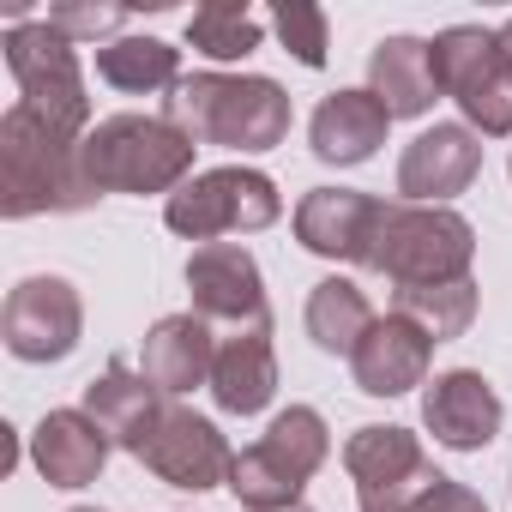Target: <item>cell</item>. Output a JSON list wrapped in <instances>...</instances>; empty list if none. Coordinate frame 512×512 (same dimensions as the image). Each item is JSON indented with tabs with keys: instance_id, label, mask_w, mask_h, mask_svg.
<instances>
[{
	"instance_id": "1",
	"label": "cell",
	"mask_w": 512,
	"mask_h": 512,
	"mask_svg": "<svg viewBox=\"0 0 512 512\" xmlns=\"http://www.w3.org/2000/svg\"><path fill=\"white\" fill-rule=\"evenodd\" d=\"M290 91L266 73H187L163 97V121H175L193 145L260 157L290 139Z\"/></svg>"
},
{
	"instance_id": "2",
	"label": "cell",
	"mask_w": 512,
	"mask_h": 512,
	"mask_svg": "<svg viewBox=\"0 0 512 512\" xmlns=\"http://www.w3.org/2000/svg\"><path fill=\"white\" fill-rule=\"evenodd\" d=\"M103 193L85 181V139L13 103L0 115V217H43L85 211Z\"/></svg>"
},
{
	"instance_id": "3",
	"label": "cell",
	"mask_w": 512,
	"mask_h": 512,
	"mask_svg": "<svg viewBox=\"0 0 512 512\" xmlns=\"http://www.w3.org/2000/svg\"><path fill=\"white\" fill-rule=\"evenodd\" d=\"M193 139L163 115H103L85 133V181L97 193H175L193 181Z\"/></svg>"
},
{
	"instance_id": "4",
	"label": "cell",
	"mask_w": 512,
	"mask_h": 512,
	"mask_svg": "<svg viewBox=\"0 0 512 512\" xmlns=\"http://www.w3.org/2000/svg\"><path fill=\"white\" fill-rule=\"evenodd\" d=\"M332 458V428L314 404H290L272 416V428L235 452L229 470V494L241 500V512H284L302 506L308 482L320 476V464Z\"/></svg>"
},
{
	"instance_id": "5",
	"label": "cell",
	"mask_w": 512,
	"mask_h": 512,
	"mask_svg": "<svg viewBox=\"0 0 512 512\" xmlns=\"http://www.w3.org/2000/svg\"><path fill=\"white\" fill-rule=\"evenodd\" d=\"M470 260H476V229H470L464 211L392 199L368 272H380L392 290H422V284H458V278H470Z\"/></svg>"
},
{
	"instance_id": "6",
	"label": "cell",
	"mask_w": 512,
	"mask_h": 512,
	"mask_svg": "<svg viewBox=\"0 0 512 512\" xmlns=\"http://www.w3.org/2000/svg\"><path fill=\"white\" fill-rule=\"evenodd\" d=\"M428 61H434L440 97L458 103L476 139H512V55L500 49V31L446 25L428 43Z\"/></svg>"
},
{
	"instance_id": "7",
	"label": "cell",
	"mask_w": 512,
	"mask_h": 512,
	"mask_svg": "<svg viewBox=\"0 0 512 512\" xmlns=\"http://www.w3.org/2000/svg\"><path fill=\"white\" fill-rule=\"evenodd\" d=\"M284 217V193L266 169H247V163H223V169H199L193 181H181L163 199V223L181 241H223V235H253V229H272Z\"/></svg>"
},
{
	"instance_id": "8",
	"label": "cell",
	"mask_w": 512,
	"mask_h": 512,
	"mask_svg": "<svg viewBox=\"0 0 512 512\" xmlns=\"http://www.w3.org/2000/svg\"><path fill=\"white\" fill-rule=\"evenodd\" d=\"M0 49H7V73H13L25 109H37L43 121L67 127L79 139L91 133V97H85L79 43H67L49 19H31V25H7Z\"/></svg>"
},
{
	"instance_id": "9",
	"label": "cell",
	"mask_w": 512,
	"mask_h": 512,
	"mask_svg": "<svg viewBox=\"0 0 512 512\" xmlns=\"http://www.w3.org/2000/svg\"><path fill=\"white\" fill-rule=\"evenodd\" d=\"M344 470L356 482V506L362 512H410L434 482V458L422 452V440L398 422H368L344 440Z\"/></svg>"
},
{
	"instance_id": "10",
	"label": "cell",
	"mask_w": 512,
	"mask_h": 512,
	"mask_svg": "<svg viewBox=\"0 0 512 512\" xmlns=\"http://www.w3.org/2000/svg\"><path fill=\"white\" fill-rule=\"evenodd\" d=\"M85 332V302L67 278L37 272L25 284L7 290V308H0V338L19 362H67L79 350Z\"/></svg>"
},
{
	"instance_id": "11",
	"label": "cell",
	"mask_w": 512,
	"mask_h": 512,
	"mask_svg": "<svg viewBox=\"0 0 512 512\" xmlns=\"http://www.w3.org/2000/svg\"><path fill=\"white\" fill-rule=\"evenodd\" d=\"M139 464L169 482V488H187V494H205V488H229V470H235V452L223 440V428L187 404H169L157 434L145 440Z\"/></svg>"
},
{
	"instance_id": "12",
	"label": "cell",
	"mask_w": 512,
	"mask_h": 512,
	"mask_svg": "<svg viewBox=\"0 0 512 512\" xmlns=\"http://www.w3.org/2000/svg\"><path fill=\"white\" fill-rule=\"evenodd\" d=\"M380 223H386V199L374 193H356V187H314L296 199V241L320 260H338V266H368L374 260V241H380Z\"/></svg>"
},
{
	"instance_id": "13",
	"label": "cell",
	"mask_w": 512,
	"mask_h": 512,
	"mask_svg": "<svg viewBox=\"0 0 512 512\" xmlns=\"http://www.w3.org/2000/svg\"><path fill=\"white\" fill-rule=\"evenodd\" d=\"M187 296L205 326H253L266 320V272L241 241H205L187 260Z\"/></svg>"
},
{
	"instance_id": "14",
	"label": "cell",
	"mask_w": 512,
	"mask_h": 512,
	"mask_svg": "<svg viewBox=\"0 0 512 512\" xmlns=\"http://www.w3.org/2000/svg\"><path fill=\"white\" fill-rule=\"evenodd\" d=\"M476 175H482V139L464 121H434L398 157V199L404 205H452Z\"/></svg>"
},
{
	"instance_id": "15",
	"label": "cell",
	"mask_w": 512,
	"mask_h": 512,
	"mask_svg": "<svg viewBox=\"0 0 512 512\" xmlns=\"http://www.w3.org/2000/svg\"><path fill=\"white\" fill-rule=\"evenodd\" d=\"M500 422H506V404L476 368H446L422 392V428L446 452H482L500 434Z\"/></svg>"
},
{
	"instance_id": "16",
	"label": "cell",
	"mask_w": 512,
	"mask_h": 512,
	"mask_svg": "<svg viewBox=\"0 0 512 512\" xmlns=\"http://www.w3.org/2000/svg\"><path fill=\"white\" fill-rule=\"evenodd\" d=\"M278 398V350H272V314L235 326L217 338V362H211V404L223 416H260Z\"/></svg>"
},
{
	"instance_id": "17",
	"label": "cell",
	"mask_w": 512,
	"mask_h": 512,
	"mask_svg": "<svg viewBox=\"0 0 512 512\" xmlns=\"http://www.w3.org/2000/svg\"><path fill=\"white\" fill-rule=\"evenodd\" d=\"M428 362H434V338L422 326H410L404 314H380L374 332L356 344L350 374L368 398H404V392L428 386Z\"/></svg>"
},
{
	"instance_id": "18",
	"label": "cell",
	"mask_w": 512,
	"mask_h": 512,
	"mask_svg": "<svg viewBox=\"0 0 512 512\" xmlns=\"http://www.w3.org/2000/svg\"><path fill=\"white\" fill-rule=\"evenodd\" d=\"M103 434H109V446H121V452H145V440L157 434V422H163V410H169V398L139 374V368H127V362H109L97 380H85V404H79Z\"/></svg>"
},
{
	"instance_id": "19",
	"label": "cell",
	"mask_w": 512,
	"mask_h": 512,
	"mask_svg": "<svg viewBox=\"0 0 512 512\" xmlns=\"http://www.w3.org/2000/svg\"><path fill=\"white\" fill-rule=\"evenodd\" d=\"M211 362H217V332L187 308V314H163L145 344H139V374L163 392L181 398L193 386H211Z\"/></svg>"
},
{
	"instance_id": "20",
	"label": "cell",
	"mask_w": 512,
	"mask_h": 512,
	"mask_svg": "<svg viewBox=\"0 0 512 512\" xmlns=\"http://www.w3.org/2000/svg\"><path fill=\"white\" fill-rule=\"evenodd\" d=\"M386 133H392V115H386V103H380L368 85H362V91H332V97L314 109V121H308L314 157H320V163H338V169L368 163V157L386 145Z\"/></svg>"
},
{
	"instance_id": "21",
	"label": "cell",
	"mask_w": 512,
	"mask_h": 512,
	"mask_svg": "<svg viewBox=\"0 0 512 512\" xmlns=\"http://www.w3.org/2000/svg\"><path fill=\"white\" fill-rule=\"evenodd\" d=\"M109 434L85 410H49L31 434V464L49 488H91L109 464Z\"/></svg>"
},
{
	"instance_id": "22",
	"label": "cell",
	"mask_w": 512,
	"mask_h": 512,
	"mask_svg": "<svg viewBox=\"0 0 512 512\" xmlns=\"http://www.w3.org/2000/svg\"><path fill=\"white\" fill-rule=\"evenodd\" d=\"M368 91L386 103L392 121H422L440 103V79L422 37H380L368 55Z\"/></svg>"
},
{
	"instance_id": "23",
	"label": "cell",
	"mask_w": 512,
	"mask_h": 512,
	"mask_svg": "<svg viewBox=\"0 0 512 512\" xmlns=\"http://www.w3.org/2000/svg\"><path fill=\"white\" fill-rule=\"evenodd\" d=\"M97 79L127 91V97H169L187 73H181V49L163 37H115L97 49Z\"/></svg>"
},
{
	"instance_id": "24",
	"label": "cell",
	"mask_w": 512,
	"mask_h": 512,
	"mask_svg": "<svg viewBox=\"0 0 512 512\" xmlns=\"http://www.w3.org/2000/svg\"><path fill=\"white\" fill-rule=\"evenodd\" d=\"M374 302H368V290L356 284V278H320L314 284V296H308V338H314V350H326V356H356V344L374 332Z\"/></svg>"
},
{
	"instance_id": "25",
	"label": "cell",
	"mask_w": 512,
	"mask_h": 512,
	"mask_svg": "<svg viewBox=\"0 0 512 512\" xmlns=\"http://www.w3.org/2000/svg\"><path fill=\"white\" fill-rule=\"evenodd\" d=\"M187 43H193V55L229 67V61H247L266 43V19L247 0H205V7L187 13Z\"/></svg>"
},
{
	"instance_id": "26",
	"label": "cell",
	"mask_w": 512,
	"mask_h": 512,
	"mask_svg": "<svg viewBox=\"0 0 512 512\" xmlns=\"http://www.w3.org/2000/svg\"><path fill=\"white\" fill-rule=\"evenodd\" d=\"M476 278H458V284H422V290H392V314H404L410 326H422L434 344H452L470 332L476 320Z\"/></svg>"
},
{
	"instance_id": "27",
	"label": "cell",
	"mask_w": 512,
	"mask_h": 512,
	"mask_svg": "<svg viewBox=\"0 0 512 512\" xmlns=\"http://www.w3.org/2000/svg\"><path fill=\"white\" fill-rule=\"evenodd\" d=\"M272 31L284 43V55H296L302 67H326L332 55V19L320 7H308V0H284V7H272Z\"/></svg>"
},
{
	"instance_id": "28",
	"label": "cell",
	"mask_w": 512,
	"mask_h": 512,
	"mask_svg": "<svg viewBox=\"0 0 512 512\" xmlns=\"http://www.w3.org/2000/svg\"><path fill=\"white\" fill-rule=\"evenodd\" d=\"M49 25L67 37V43H97V37H121V25H127V7H115V0H61V7H49ZM103 49V43H97Z\"/></svg>"
},
{
	"instance_id": "29",
	"label": "cell",
	"mask_w": 512,
	"mask_h": 512,
	"mask_svg": "<svg viewBox=\"0 0 512 512\" xmlns=\"http://www.w3.org/2000/svg\"><path fill=\"white\" fill-rule=\"evenodd\" d=\"M410 512H488V500L476 494V488H464V482H452V476H440Z\"/></svg>"
},
{
	"instance_id": "30",
	"label": "cell",
	"mask_w": 512,
	"mask_h": 512,
	"mask_svg": "<svg viewBox=\"0 0 512 512\" xmlns=\"http://www.w3.org/2000/svg\"><path fill=\"white\" fill-rule=\"evenodd\" d=\"M500 49H506V55H512V19H506V25H500Z\"/></svg>"
},
{
	"instance_id": "31",
	"label": "cell",
	"mask_w": 512,
	"mask_h": 512,
	"mask_svg": "<svg viewBox=\"0 0 512 512\" xmlns=\"http://www.w3.org/2000/svg\"><path fill=\"white\" fill-rule=\"evenodd\" d=\"M73 512H103V506H73Z\"/></svg>"
},
{
	"instance_id": "32",
	"label": "cell",
	"mask_w": 512,
	"mask_h": 512,
	"mask_svg": "<svg viewBox=\"0 0 512 512\" xmlns=\"http://www.w3.org/2000/svg\"><path fill=\"white\" fill-rule=\"evenodd\" d=\"M284 512H308V506H284Z\"/></svg>"
},
{
	"instance_id": "33",
	"label": "cell",
	"mask_w": 512,
	"mask_h": 512,
	"mask_svg": "<svg viewBox=\"0 0 512 512\" xmlns=\"http://www.w3.org/2000/svg\"><path fill=\"white\" fill-rule=\"evenodd\" d=\"M506 169H512V157H506Z\"/></svg>"
}]
</instances>
